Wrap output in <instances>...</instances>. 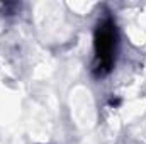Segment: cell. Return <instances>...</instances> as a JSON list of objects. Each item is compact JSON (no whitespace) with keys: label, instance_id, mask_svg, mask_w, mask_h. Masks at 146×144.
Segmentation results:
<instances>
[{"label":"cell","instance_id":"1","mask_svg":"<svg viewBox=\"0 0 146 144\" xmlns=\"http://www.w3.org/2000/svg\"><path fill=\"white\" fill-rule=\"evenodd\" d=\"M117 27L112 17H104L97 22L95 32H94V65L92 73L97 78H102L109 75L114 68L115 61V51H117Z\"/></svg>","mask_w":146,"mask_h":144}]
</instances>
